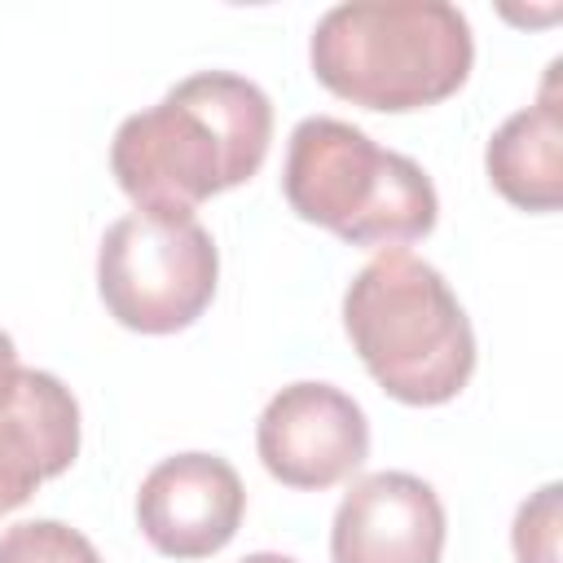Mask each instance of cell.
Listing matches in <instances>:
<instances>
[{"label":"cell","mask_w":563,"mask_h":563,"mask_svg":"<svg viewBox=\"0 0 563 563\" xmlns=\"http://www.w3.org/2000/svg\"><path fill=\"white\" fill-rule=\"evenodd\" d=\"M273 141L268 92L233 70H198L150 110L119 123L110 172L150 216H194L220 189L251 180Z\"/></svg>","instance_id":"6da1fadb"},{"label":"cell","mask_w":563,"mask_h":563,"mask_svg":"<svg viewBox=\"0 0 563 563\" xmlns=\"http://www.w3.org/2000/svg\"><path fill=\"white\" fill-rule=\"evenodd\" d=\"M308 62L334 97L400 114L466 84L475 35L449 0H343L317 18Z\"/></svg>","instance_id":"7a4b0ae2"},{"label":"cell","mask_w":563,"mask_h":563,"mask_svg":"<svg viewBox=\"0 0 563 563\" xmlns=\"http://www.w3.org/2000/svg\"><path fill=\"white\" fill-rule=\"evenodd\" d=\"M343 330L374 383L405 405H444L475 374V330L435 264L378 251L343 290Z\"/></svg>","instance_id":"3957f363"},{"label":"cell","mask_w":563,"mask_h":563,"mask_svg":"<svg viewBox=\"0 0 563 563\" xmlns=\"http://www.w3.org/2000/svg\"><path fill=\"white\" fill-rule=\"evenodd\" d=\"M286 202L299 220L339 233L352 246H405L435 229L440 198L431 176L365 128L308 114L295 123L282 167Z\"/></svg>","instance_id":"277c9868"},{"label":"cell","mask_w":563,"mask_h":563,"mask_svg":"<svg viewBox=\"0 0 563 563\" xmlns=\"http://www.w3.org/2000/svg\"><path fill=\"white\" fill-rule=\"evenodd\" d=\"M220 277V251L194 216H119L97 246V290L106 312L141 334L194 325Z\"/></svg>","instance_id":"5b68a950"},{"label":"cell","mask_w":563,"mask_h":563,"mask_svg":"<svg viewBox=\"0 0 563 563\" xmlns=\"http://www.w3.org/2000/svg\"><path fill=\"white\" fill-rule=\"evenodd\" d=\"M255 449L273 479L321 493L369 457V422L343 387L303 378L264 405L255 422Z\"/></svg>","instance_id":"8992f818"},{"label":"cell","mask_w":563,"mask_h":563,"mask_svg":"<svg viewBox=\"0 0 563 563\" xmlns=\"http://www.w3.org/2000/svg\"><path fill=\"white\" fill-rule=\"evenodd\" d=\"M246 488L220 453L163 457L136 493V523L158 554L207 559L224 550L242 523Z\"/></svg>","instance_id":"52a82bcc"},{"label":"cell","mask_w":563,"mask_h":563,"mask_svg":"<svg viewBox=\"0 0 563 563\" xmlns=\"http://www.w3.org/2000/svg\"><path fill=\"white\" fill-rule=\"evenodd\" d=\"M444 506L435 488L409 471L361 475L330 523L334 563H440Z\"/></svg>","instance_id":"ba28073f"},{"label":"cell","mask_w":563,"mask_h":563,"mask_svg":"<svg viewBox=\"0 0 563 563\" xmlns=\"http://www.w3.org/2000/svg\"><path fill=\"white\" fill-rule=\"evenodd\" d=\"M79 453V400L48 374L0 369V515L18 510L44 479L62 475Z\"/></svg>","instance_id":"9c48e42d"},{"label":"cell","mask_w":563,"mask_h":563,"mask_svg":"<svg viewBox=\"0 0 563 563\" xmlns=\"http://www.w3.org/2000/svg\"><path fill=\"white\" fill-rule=\"evenodd\" d=\"M559 62L541 84V101L515 110L488 141L484 167L497 194L523 211H554L563 202V110L554 92Z\"/></svg>","instance_id":"30bf717a"},{"label":"cell","mask_w":563,"mask_h":563,"mask_svg":"<svg viewBox=\"0 0 563 563\" xmlns=\"http://www.w3.org/2000/svg\"><path fill=\"white\" fill-rule=\"evenodd\" d=\"M0 563H101V554L62 519H22L0 532Z\"/></svg>","instance_id":"8fae6325"},{"label":"cell","mask_w":563,"mask_h":563,"mask_svg":"<svg viewBox=\"0 0 563 563\" xmlns=\"http://www.w3.org/2000/svg\"><path fill=\"white\" fill-rule=\"evenodd\" d=\"M559 484H545L519 506L510 528L519 563H559Z\"/></svg>","instance_id":"7c38bea8"},{"label":"cell","mask_w":563,"mask_h":563,"mask_svg":"<svg viewBox=\"0 0 563 563\" xmlns=\"http://www.w3.org/2000/svg\"><path fill=\"white\" fill-rule=\"evenodd\" d=\"M238 563H299V559L277 554V550H255V554H246V559H238Z\"/></svg>","instance_id":"4fadbf2b"},{"label":"cell","mask_w":563,"mask_h":563,"mask_svg":"<svg viewBox=\"0 0 563 563\" xmlns=\"http://www.w3.org/2000/svg\"><path fill=\"white\" fill-rule=\"evenodd\" d=\"M9 365H18V347H13V339L0 330V369H9Z\"/></svg>","instance_id":"5bb4252c"}]
</instances>
